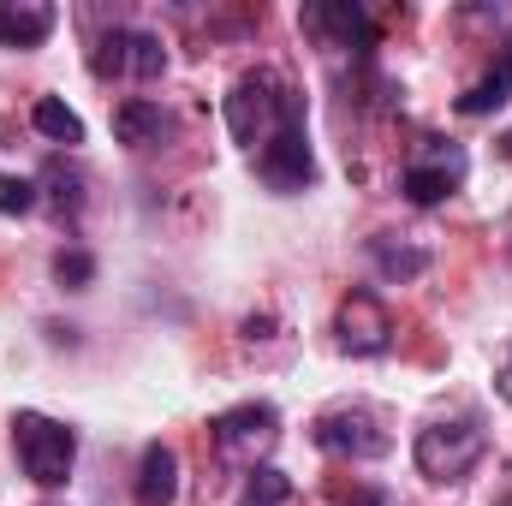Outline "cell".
<instances>
[{
    "instance_id": "5bb4252c",
    "label": "cell",
    "mask_w": 512,
    "mask_h": 506,
    "mask_svg": "<svg viewBox=\"0 0 512 506\" xmlns=\"http://www.w3.org/2000/svg\"><path fill=\"white\" fill-rule=\"evenodd\" d=\"M292 501V477L280 465H251L245 489H239V506H286Z\"/></svg>"
},
{
    "instance_id": "e0dca14e",
    "label": "cell",
    "mask_w": 512,
    "mask_h": 506,
    "mask_svg": "<svg viewBox=\"0 0 512 506\" xmlns=\"http://www.w3.org/2000/svg\"><path fill=\"white\" fill-rule=\"evenodd\" d=\"M102 78H120V72H131V30H108L102 42H96V60H90Z\"/></svg>"
},
{
    "instance_id": "52a82bcc",
    "label": "cell",
    "mask_w": 512,
    "mask_h": 506,
    "mask_svg": "<svg viewBox=\"0 0 512 506\" xmlns=\"http://www.w3.org/2000/svg\"><path fill=\"white\" fill-rule=\"evenodd\" d=\"M310 435L322 453H346V459H382L387 453V435L376 429L370 411H328V417H316Z\"/></svg>"
},
{
    "instance_id": "4fadbf2b",
    "label": "cell",
    "mask_w": 512,
    "mask_h": 506,
    "mask_svg": "<svg viewBox=\"0 0 512 506\" xmlns=\"http://www.w3.org/2000/svg\"><path fill=\"white\" fill-rule=\"evenodd\" d=\"M30 126L42 131L48 143H84V120H78L60 96H42V102L30 108Z\"/></svg>"
},
{
    "instance_id": "7a4b0ae2",
    "label": "cell",
    "mask_w": 512,
    "mask_h": 506,
    "mask_svg": "<svg viewBox=\"0 0 512 506\" xmlns=\"http://www.w3.org/2000/svg\"><path fill=\"white\" fill-rule=\"evenodd\" d=\"M12 447L24 459V477L42 483V489H60L72 477V459H78V435L42 411H18L12 417Z\"/></svg>"
},
{
    "instance_id": "8fae6325",
    "label": "cell",
    "mask_w": 512,
    "mask_h": 506,
    "mask_svg": "<svg viewBox=\"0 0 512 506\" xmlns=\"http://www.w3.org/2000/svg\"><path fill=\"white\" fill-rule=\"evenodd\" d=\"M161 131H167V114L155 108V102H143V96H131L114 108V137L126 143V149H143V143H161Z\"/></svg>"
},
{
    "instance_id": "44dd1931",
    "label": "cell",
    "mask_w": 512,
    "mask_h": 506,
    "mask_svg": "<svg viewBox=\"0 0 512 506\" xmlns=\"http://www.w3.org/2000/svg\"><path fill=\"white\" fill-rule=\"evenodd\" d=\"M346 506H387L382 489H358V495H346Z\"/></svg>"
},
{
    "instance_id": "3957f363",
    "label": "cell",
    "mask_w": 512,
    "mask_h": 506,
    "mask_svg": "<svg viewBox=\"0 0 512 506\" xmlns=\"http://www.w3.org/2000/svg\"><path fill=\"white\" fill-rule=\"evenodd\" d=\"M489 453V435L477 417H453V423H429L417 435V471L429 483H459L471 477V465Z\"/></svg>"
},
{
    "instance_id": "ba28073f",
    "label": "cell",
    "mask_w": 512,
    "mask_h": 506,
    "mask_svg": "<svg viewBox=\"0 0 512 506\" xmlns=\"http://www.w3.org/2000/svg\"><path fill=\"white\" fill-rule=\"evenodd\" d=\"M304 30H316V36H328L334 48H364L370 42V18H364V6H352V0H316V6H304Z\"/></svg>"
},
{
    "instance_id": "5b68a950",
    "label": "cell",
    "mask_w": 512,
    "mask_h": 506,
    "mask_svg": "<svg viewBox=\"0 0 512 506\" xmlns=\"http://www.w3.org/2000/svg\"><path fill=\"white\" fill-rule=\"evenodd\" d=\"M256 167H262V179H268L274 191H304V185L316 179V155H310V137H304V126L274 131V137L256 149Z\"/></svg>"
},
{
    "instance_id": "9c48e42d",
    "label": "cell",
    "mask_w": 512,
    "mask_h": 506,
    "mask_svg": "<svg viewBox=\"0 0 512 506\" xmlns=\"http://www.w3.org/2000/svg\"><path fill=\"white\" fill-rule=\"evenodd\" d=\"M179 495V453L167 441H149L137 459V506H173Z\"/></svg>"
},
{
    "instance_id": "9a60e30c",
    "label": "cell",
    "mask_w": 512,
    "mask_h": 506,
    "mask_svg": "<svg viewBox=\"0 0 512 506\" xmlns=\"http://www.w3.org/2000/svg\"><path fill=\"white\" fill-rule=\"evenodd\" d=\"M453 185H459V179H453L447 167H411V173H405V197H411V203H423V209H429V203H441Z\"/></svg>"
},
{
    "instance_id": "8992f818",
    "label": "cell",
    "mask_w": 512,
    "mask_h": 506,
    "mask_svg": "<svg viewBox=\"0 0 512 506\" xmlns=\"http://www.w3.org/2000/svg\"><path fill=\"white\" fill-rule=\"evenodd\" d=\"M340 346L358 352V358H382L387 346H393V316L382 310L376 292H352L340 304Z\"/></svg>"
},
{
    "instance_id": "277c9868",
    "label": "cell",
    "mask_w": 512,
    "mask_h": 506,
    "mask_svg": "<svg viewBox=\"0 0 512 506\" xmlns=\"http://www.w3.org/2000/svg\"><path fill=\"white\" fill-rule=\"evenodd\" d=\"M209 429H215V447H221V453H233V459H256V453H268V447L280 441V411L262 405V399H251V405L221 411Z\"/></svg>"
},
{
    "instance_id": "7c38bea8",
    "label": "cell",
    "mask_w": 512,
    "mask_h": 506,
    "mask_svg": "<svg viewBox=\"0 0 512 506\" xmlns=\"http://www.w3.org/2000/svg\"><path fill=\"white\" fill-rule=\"evenodd\" d=\"M507 96H512V42L501 48V66H495L489 78H477V84L459 96V114H465V120H483V114H495Z\"/></svg>"
},
{
    "instance_id": "d6986e66",
    "label": "cell",
    "mask_w": 512,
    "mask_h": 506,
    "mask_svg": "<svg viewBox=\"0 0 512 506\" xmlns=\"http://www.w3.org/2000/svg\"><path fill=\"white\" fill-rule=\"evenodd\" d=\"M54 280H60L66 292H84V286L96 280V256L90 251H60L54 256Z\"/></svg>"
},
{
    "instance_id": "30bf717a",
    "label": "cell",
    "mask_w": 512,
    "mask_h": 506,
    "mask_svg": "<svg viewBox=\"0 0 512 506\" xmlns=\"http://www.w3.org/2000/svg\"><path fill=\"white\" fill-rule=\"evenodd\" d=\"M54 30V6L42 0H0V48H42Z\"/></svg>"
},
{
    "instance_id": "603a6c76",
    "label": "cell",
    "mask_w": 512,
    "mask_h": 506,
    "mask_svg": "<svg viewBox=\"0 0 512 506\" xmlns=\"http://www.w3.org/2000/svg\"><path fill=\"white\" fill-rule=\"evenodd\" d=\"M507 155H512V131H507Z\"/></svg>"
},
{
    "instance_id": "2e32d148",
    "label": "cell",
    "mask_w": 512,
    "mask_h": 506,
    "mask_svg": "<svg viewBox=\"0 0 512 506\" xmlns=\"http://www.w3.org/2000/svg\"><path fill=\"white\" fill-rule=\"evenodd\" d=\"M376 262H382L387 280H417L423 268H429V251H411V245H376Z\"/></svg>"
},
{
    "instance_id": "6da1fadb",
    "label": "cell",
    "mask_w": 512,
    "mask_h": 506,
    "mask_svg": "<svg viewBox=\"0 0 512 506\" xmlns=\"http://www.w3.org/2000/svg\"><path fill=\"white\" fill-rule=\"evenodd\" d=\"M286 126H304L298 96H292L274 72H245V78L233 84V96H227V131H233L239 143L262 149L274 131H286Z\"/></svg>"
},
{
    "instance_id": "7402d4cb",
    "label": "cell",
    "mask_w": 512,
    "mask_h": 506,
    "mask_svg": "<svg viewBox=\"0 0 512 506\" xmlns=\"http://www.w3.org/2000/svg\"><path fill=\"white\" fill-rule=\"evenodd\" d=\"M501 399L512 405V370H501Z\"/></svg>"
},
{
    "instance_id": "ffe728a7",
    "label": "cell",
    "mask_w": 512,
    "mask_h": 506,
    "mask_svg": "<svg viewBox=\"0 0 512 506\" xmlns=\"http://www.w3.org/2000/svg\"><path fill=\"white\" fill-rule=\"evenodd\" d=\"M36 209V185L18 173H0V215H30Z\"/></svg>"
},
{
    "instance_id": "ac0fdd59",
    "label": "cell",
    "mask_w": 512,
    "mask_h": 506,
    "mask_svg": "<svg viewBox=\"0 0 512 506\" xmlns=\"http://www.w3.org/2000/svg\"><path fill=\"white\" fill-rule=\"evenodd\" d=\"M131 72H137V78H161V72H167V48H161V36L131 30Z\"/></svg>"
}]
</instances>
